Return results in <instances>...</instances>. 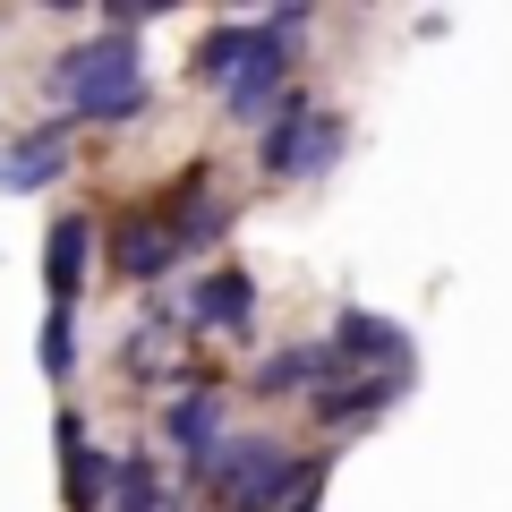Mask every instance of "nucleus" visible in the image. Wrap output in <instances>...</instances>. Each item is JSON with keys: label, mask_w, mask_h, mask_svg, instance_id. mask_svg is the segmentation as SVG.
Here are the masks:
<instances>
[{"label": "nucleus", "mask_w": 512, "mask_h": 512, "mask_svg": "<svg viewBox=\"0 0 512 512\" xmlns=\"http://www.w3.org/2000/svg\"><path fill=\"white\" fill-rule=\"evenodd\" d=\"M52 86L77 103V120H137V111H146V60H137L128 35H103V43L60 52Z\"/></svg>", "instance_id": "1"}, {"label": "nucleus", "mask_w": 512, "mask_h": 512, "mask_svg": "<svg viewBox=\"0 0 512 512\" xmlns=\"http://www.w3.org/2000/svg\"><path fill=\"white\" fill-rule=\"evenodd\" d=\"M282 77H291V26H248V52H239V69L222 77V111L231 120H265V111L282 103Z\"/></svg>", "instance_id": "2"}, {"label": "nucleus", "mask_w": 512, "mask_h": 512, "mask_svg": "<svg viewBox=\"0 0 512 512\" xmlns=\"http://www.w3.org/2000/svg\"><path fill=\"white\" fill-rule=\"evenodd\" d=\"M333 154H342V120H308L299 103H282L274 128L256 137V163L274 180H316V171H333Z\"/></svg>", "instance_id": "3"}, {"label": "nucleus", "mask_w": 512, "mask_h": 512, "mask_svg": "<svg viewBox=\"0 0 512 512\" xmlns=\"http://www.w3.org/2000/svg\"><path fill=\"white\" fill-rule=\"evenodd\" d=\"M171 265H180V239H171L163 214H128V222H111V274H128V282H163Z\"/></svg>", "instance_id": "4"}, {"label": "nucleus", "mask_w": 512, "mask_h": 512, "mask_svg": "<svg viewBox=\"0 0 512 512\" xmlns=\"http://www.w3.org/2000/svg\"><path fill=\"white\" fill-rule=\"evenodd\" d=\"M60 171H69V120H43V128H26L18 146H0V188H9V197L60 180Z\"/></svg>", "instance_id": "5"}, {"label": "nucleus", "mask_w": 512, "mask_h": 512, "mask_svg": "<svg viewBox=\"0 0 512 512\" xmlns=\"http://www.w3.org/2000/svg\"><path fill=\"white\" fill-rule=\"evenodd\" d=\"M188 316H197L205 333H248L256 325V282L239 274V265H222V274H205L197 291H188Z\"/></svg>", "instance_id": "6"}, {"label": "nucleus", "mask_w": 512, "mask_h": 512, "mask_svg": "<svg viewBox=\"0 0 512 512\" xmlns=\"http://www.w3.org/2000/svg\"><path fill=\"white\" fill-rule=\"evenodd\" d=\"M342 376V359H333V342H299V350H274V359L256 367V393H325V384Z\"/></svg>", "instance_id": "7"}, {"label": "nucleus", "mask_w": 512, "mask_h": 512, "mask_svg": "<svg viewBox=\"0 0 512 512\" xmlns=\"http://www.w3.org/2000/svg\"><path fill=\"white\" fill-rule=\"evenodd\" d=\"M333 359H393L402 367L410 359V333L393 325V316H376V308H342V325H333Z\"/></svg>", "instance_id": "8"}, {"label": "nucleus", "mask_w": 512, "mask_h": 512, "mask_svg": "<svg viewBox=\"0 0 512 512\" xmlns=\"http://www.w3.org/2000/svg\"><path fill=\"white\" fill-rule=\"evenodd\" d=\"M308 410H316L325 427H367V419H384V410H393V376H350V384H325Z\"/></svg>", "instance_id": "9"}, {"label": "nucleus", "mask_w": 512, "mask_h": 512, "mask_svg": "<svg viewBox=\"0 0 512 512\" xmlns=\"http://www.w3.org/2000/svg\"><path fill=\"white\" fill-rule=\"evenodd\" d=\"M86 256H94V222L60 214V222H52V248H43V282H52V299H60V308H69V299H77V282H86Z\"/></svg>", "instance_id": "10"}, {"label": "nucleus", "mask_w": 512, "mask_h": 512, "mask_svg": "<svg viewBox=\"0 0 512 512\" xmlns=\"http://www.w3.org/2000/svg\"><path fill=\"white\" fill-rule=\"evenodd\" d=\"M60 453H69V504L94 512V504H103V487H111V461L86 444V427H77V419H60Z\"/></svg>", "instance_id": "11"}, {"label": "nucleus", "mask_w": 512, "mask_h": 512, "mask_svg": "<svg viewBox=\"0 0 512 512\" xmlns=\"http://www.w3.org/2000/svg\"><path fill=\"white\" fill-rule=\"evenodd\" d=\"M214 427H222V393H188V402H171V410H163V436L180 444L188 461L214 453Z\"/></svg>", "instance_id": "12"}, {"label": "nucleus", "mask_w": 512, "mask_h": 512, "mask_svg": "<svg viewBox=\"0 0 512 512\" xmlns=\"http://www.w3.org/2000/svg\"><path fill=\"white\" fill-rule=\"evenodd\" d=\"M111 512H171V504H163V478H154L146 453L111 461Z\"/></svg>", "instance_id": "13"}, {"label": "nucleus", "mask_w": 512, "mask_h": 512, "mask_svg": "<svg viewBox=\"0 0 512 512\" xmlns=\"http://www.w3.org/2000/svg\"><path fill=\"white\" fill-rule=\"evenodd\" d=\"M239 52H248V26H214V35L197 43V77H205V86H222V77L239 69Z\"/></svg>", "instance_id": "14"}, {"label": "nucleus", "mask_w": 512, "mask_h": 512, "mask_svg": "<svg viewBox=\"0 0 512 512\" xmlns=\"http://www.w3.org/2000/svg\"><path fill=\"white\" fill-rule=\"evenodd\" d=\"M35 359H43V376H69V359H77V342H69V308H52V316H43Z\"/></svg>", "instance_id": "15"}, {"label": "nucleus", "mask_w": 512, "mask_h": 512, "mask_svg": "<svg viewBox=\"0 0 512 512\" xmlns=\"http://www.w3.org/2000/svg\"><path fill=\"white\" fill-rule=\"evenodd\" d=\"M316 495H325V478H316L308 495H291V504H282V512H316Z\"/></svg>", "instance_id": "16"}]
</instances>
